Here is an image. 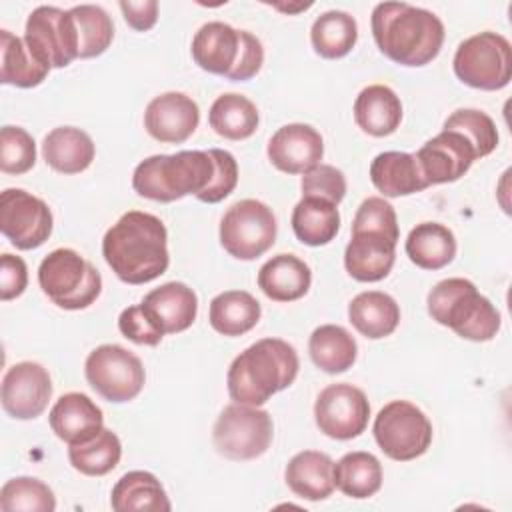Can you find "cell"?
I'll use <instances>...</instances> for the list:
<instances>
[{"instance_id": "obj_1", "label": "cell", "mask_w": 512, "mask_h": 512, "mask_svg": "<svg viewBox=\"0 0 512 512\" xmlns=\"http://www.w3.org/2000/svg\"><path fill=\"white\" fill-rule=\"evenodd\" d=\"M102 256L126 284L156 280L168 270V232L164 222L140 210L122 214L102 238Z\"/></svg>"}, {"instance_id": "obj_2", "label": "cell", "mask_w": 512, "mask_h": 512, "mask_svg": "<svg viewBox=\"0 0 512 512\" xmlns=\"http://www.w3.org/2000/svg\"><path fill=\"white\" fill-rule=\"evenodd\" d=\"M372 36L380 52L402 66L430 64L444 44L442 20L408 2H380L370 18Z\"/></svg>"}, {"instance_id": "obj_3", "label": "cell", "mask_w": 512, "mask_h": 512, "mask_svg": "<svg viewBox=\"0 0 512 512\" xmlns=\"http://www.w3.org/2000/svg\"><path fill=\"white\" fill-rule=\"evenodd\" d=\"M298 368V354L286 340H256L232 360L226 374L228 394L238 404L262 406L296 380Z\"/></svg>"}, {"instance_id": "obj_4", "label": "cell", "mask_w": 512, "mask_h": 512, "mask_svg": "<svg viewBox=\"0 0 512 512\" xmlns=\"http://www.w3.org/2000/svg\"><path fill=\"white\" fill-rule=\"evenodd\" d=\"M214 174L216 164L210 150L154 154L134 168L132 188L142 198L174 202L188 194H202L212 184Z\"/></svg>"}, {"instance_id": "obj_5", "label": "cell", "mask_w": 512, "mask_h": 512, "mask_svg": "<svg viewBox=\"0 0 512 512\" xmlns=\"http://www.w3.org/2000/svg\"><path fill=\"white\" fill-rule=\"evenodd\" d=\"M434 322L454 330L460 338L488 342L500 330V312L466 278L440 280L426 298Z\"/></svg>"}, {"instance_id": "obj_6", "label": "cell", "mask_w": 512, "mask_h": 512, "mask_svg": "<svg viewBox=\"0 0 512 512\" xmlns=\"http://www.w3.org/2000/svg\"><path fill=\"white\" fill-rule=\"evenodd\" d=\"M194 62L234 82L254 78L264 64L262 42L248 30H236L226 22H206L192 38Z\"/></svg>"}, {"instance_id": "obj_7", "label": "cell", "mask_w": 512, "mask_h": 512, "mask_svg": "<svg viewBox=\"0 0 512 512\" xmlns=\"http://www.w3.org/2000/svg\"><path fill=\"white\" fill-rule=\"evenodd\" d=\"M38 284L64 310L88 308L102 292L100 272L72 248H56L44 256L38 266Z\"/></svg>"}, {"instance_id": "obj_8", "label": "cell", "mask_w": 512, "mask_h": 512, "mask_svg": "<svg viewBox=\"0 0 512 512\" xmlns=\"http://www.w3.org/2000/svg\"><path fill=\"white\" fill-rule=\"evenodd\" d=\"M460 82L478 90H502L512 78V48L498 32H478L462 40L452 60Z\"/></svg>"}, {"instance_id": "obj_9", "label": "cell", "mask_w": 512, "mask_h": 512, "mask_svg": "<svg viewBox=\"0 0 512 512\" xmlns=\"http://www.w3.org/2000/svg\"><path fill=\"white\" fill-rule=\"evenodd\" d=\"M274 424L266 410L248 404H228L216 418L212 442L218 454L244 462L260 458L272 444Z\"/></svg>"}, {"instance_id": "obj_10", "label": "cell", "mask_w": 512, "mask_h": 512, "mask_svg": "<svg viewBox=\"0 0 512 512\" xmlns=\"http://www.w3.org/2000/svg\"><path fill=\"white\" fill-rule=\"evenodd\" d=\"M276 216L260 200L246 198L234 202L220 220V244L238 260H256L276 242Z\"/></svg>"}, {"instance_id": "obj_11", "label": "cell", "mask_w": 512, "mask_h": 512, "mask_svg": "<svg viewBox=\"0 0 512 512\" xmlns=\"http://www.w3.org/2000/svg\"><path fill=\"white\" fill-rule=\"evenodd\" d=\"M372 432L380 450L398 462L422 456L432 442V422L408 400H392L380 408Z\"/></svg>"}, {"instance_id": "obj_12", "label": "cell", "mask_w": 512, "mask_h": 512, "mask_svg": "<svg viewBox=\"0 0 512 512\" xmlns=\"http://www.w3.org/2000/svg\"><path fill=\"white\" fill-rule=\"evenodd\" d=\"M84 374L88 384L108 402L134 400L146 380L144 366L136 354L118 344H102L94 348L86 362Z\"/></svg>"}, {"instance_id": "obj_13", "label": "cell", "mask_w": 512, "mask_h": 512, "mask_svg": "<svg viewBox=\"0 0 512 512\" xmlns=\"http://www.w3.org/2000/svg\"><path fill=\"white\" fill-rule=\"evenodd\" d=\"M28 50L48 68H64L78 58V30L70 10L38 6L24 28Z\"/></svg>"}, {"instance_id": "obj_14", "label": "cell", "mask_w": 512, "mask_h": 512, "mask_svg": "<svg viewBox=\"0 0 512 512\" xmlns=\"http://www.w3.org/2000/svg\"><path fill=\"white\" fill-rule=\"evenodd\" d=\"M54 218L48 204L22 190L6 188L0 194V230L18 250H34L52 234Z\"/></svg>"}, {"instance_id": "obj_15", "label": "cell", "mask_w": 512, "mask_h": 512, "mask_svg": "<svg viewBox=\"0 0 512 512\" xmlns=\"http://www.w3.org/2000/svg\"><path fill=\"white\" fill-rule=\"evenodd\" d=\"M370 418L366 394L348 384L338 382L326 386L314 402V420L322 434L334 440H352L360 436Z\"/></svg>"}, {"instance_id": "obj_16", "label": "cell", "mask_w": 512, "mask_h": 512, "mask_svg": "<svg viewBox=\"0 0 512 512\" xmlns=\"http://www.w3.org/2000/svg\"><path fill=\"white\" fill-rule=\"evenodd\" d=\"M52 398V380L48 370L38 362H18L2 378L0 400L8 416L16 420L38 418Z\"/></svg>"}, {"instance_id": "obj_17", "label": "cell", "mask_w": 512, "mask_h": 512, "mask_svg": "<svg viewBox=\"0 0 512 512\" xmlns=\"http://www.w3.org/2000/svg\"><path fill=\"white\" fill-rule=\"evenodd\" d=\"M414 156L428 186L456 182L478 160L472 144L454 130H442L424 142Z\"/></svg>"}, {"instance_id": "obj_18", "label": "cell", "mask_w": 512, "mask_h": 512, "mask_svg": "<svg viewBox=\"0 0 512 512\" xmlns=\"http://www.w3.org/2000/svg\"><path fill=\"white\" fill-rule=\"evenodd\" d=\"M200 108L184 92H164L152 98L144 110L146 132L164 144H182L198 128Z\"/></svg>"}, {"instance_id": "obj_19", "label": "cell", "mask_w": 512, "mask_h": 512, "mask_svg": "<svg viewBox=\"0 0 512 512\" xmlns=\"http://www.w3.org/2000/svg\"><path fill=\"white\" fill-rule=\"evenodd\" d=\"M266 154L274 168L286 174H304L324 156V140L316 128L292 122L278 128L268 140Z\"/></svg>"}, {"instance_id": "obj_20", "label": "cell", "mask_w": 512, "mask_h": 512, "mask_svg": "<svg viewBox=\"0 0 512 512\" xmlns=\"http://www.w3.org/2000/svg\"><path fill=\"white\" fill-rule=\"evenodd\" d=\"M398 240L372 230H352L344 250L346 272L358 282H378L386 278L396 260Z\"/></svg>"}, {"instance_id": "obj_21", "label": "cell", "mask_w": 512, "mask_h": 512, "mask_svg": "<svg viewBox=\"0 0 512 512\" xmlns=\"http://www.w3.org/2000/svg\"><path fill=\"white\" fill-rule=\"evenodd\" d=\"M48 422L52 432L70 446L96 436L104 428V414L90 396L68 392L56 400Z\"/></svg>"}, {"instance_id": "obj_22", "label": "cell", "mask_w": 512, "mask_h": 512, "mask_svg": "<svg viewBox=\"0 0 512 512\" xmlns=\"http://www.w3.org/2000/svg\"><path fill=\"white\" fill-rule=\"evenodd\" d=\"M258 288L274 302H294L312 284L310 266L294 254H276L258 270Z\"/></svg>"}, {"instance_id": "obj_23", "label": "cell", "mask_w": 512, "mask_h": 512, "mask_svg": "<svg viewBox=\"0 0 512 512\" xmlns=\"http://www.w3.org/2000/svg\"><path fill=\"white\" fill-rule=\"evenodd\" d=\"M354 120L362 132L374 138L390 136L402 122V102L390 86L370 84L356 96Z\"/></svg>"}, {"instance_id": "obj_24", "label": "cell", "mask_w": 512, "mask_h": 512, "mask_svg": "<svg viewBox=\"0 0 512 512\" xmlns=\"http://www.w3.org/2000/svg\"><path fill=\"white\" fill-rule=\"evenodd\" d=\"M288 488L304 500H324L334 490V462L318 450H302L290 458L284 470Z\"/></svg>"}, {"instance_id": "obj_25", "label": "cell", "mask_w": 512, "mask_h": 512, "mask_svg": "<svg viewBox=\"0 0 512 512\" xmlns=\"http://www.w3.org/2000/svg\"><path fill=\"white\" fill-rule=\"evenodd\" d=\"M142 304L156 316L166 334L188 330L198 314V296L184 282H166L150 290Z\"/></svg>"}, {"instance_id": "obj_26", "label": "cell", "mask_w": 512, "mask_h": 512, "mask_svg": "<svg viewBox=\"0 0 512 512\" xmlns=\"http://www.w3.org/2000/svg\"><path fill=\"white\" fill-rule=\"evenodd\" d=\"M370 180L388 198L410 196L428 188L416 156L408 152H382L370 164Z\"/></svg>"}, {"instance_id": "obj_27", "label": "cell", "mask_w": 512, "mask_h": 512, "mask_svg": "<svg viewBox=\"0 0 512 512\" xmlns=\"http://www.w3.org/2000/svg\"><path fill=\"white\" fill-rule=\"evenodd\" d=\"M96 148L92 138L74 126H58L42 140L46 164L60 174H80L94 160Z\"/></svg>"}, {"instance_id": "obj_28", "label": "cell", "mask_w": 512, "mask_h": 512, "mask_svg": "<svg viewBox=\"0 0 512 512\" xmlns=\"http://www.w3.org/2000/svg\"><path fill=\"white\" fill-rule=\"evenodd\" d=\"M348 320L364 338L380 340L398 328L400 306L386 292L366 290L350 300Z\"/></svg>"}, {"instance_id": "obj_29", "label": "cell", "mask_w": 512, "mask_h": 512, "mask_svg": "<svg viewBox=\"0 0 512 512\" xmlns=\"http://www.w3.org/2000/svg\"><path fill=\"white\" fill-rule=\"evenodd\" d=\"M454 232L440 222L416 224L404 244L406 256L422 270H440L456 256Z\"/></svg>"}, {"instance_id": "obj_30", "label": "cell", "mask_w": 512, "mask_h": 512, "mask_svg": "<svg viewBox=\"0 0 512 512\" xmlns=\"http://www.w3.org/2000/svg\"><path fill=\"white\" fill-rule=\"evenodd\" d=\"M112 510L116 512H168L172 508L160 480L146 470L126 472L112 488L110 494Z\"/></svg>"}, {"instance_id": "obj_31", "label": "cell", "mask_w": 512, "mask_h": 512, "mask_svg": "<svg viewBox=\"0 0 512 512\" xmlns=\"http://www.w3.org/2000/svg\"><path fill=\"white\" fill-rule=\"evenodd\" d=\"M262 316L260 302L246 290H226L212 298L208 320L222 336H242L250 332Z\"/></svg>"}, {"instance_id": "obj_32", "label": "cell", "mask_w": 512, "mask_h": 512, "mask_svg": "<svg viewBox=\"0 0 512 512\" xmlns=\"http://www.w3.org/2000/svg\"><path fill=\"white\" fill-rule=\"evenodd\" d=\"M50 68L44 66L26 46L24 38L10 30H0V82L34 88L44 82Z\"/></svg>"}, {"instance_id": "obj_33", "label": "cell", "mask_w": 512, "mask_h": 512, "mask_svg": "<svg viewBox=\"0 0 512 512\" xmlns=\"http://www.w3.org/2000/svg\"><path fill=\"white\" fill-rule=\"evenodd\" d=\"M260 116L256 104L244 94L226 92L218 96L208 112L210 128L226 140H246L258 128Z\"/></svg>"}, {"instance_id": "obj_34", "label": "cell", "mask_w": 512, "mask_h": 512, "mask_svg": "<svg viewBox=\"0 0 512 512\" xmlns=\"http://www.w3.org/2000/svg\"><path fill=\"white\" fill-rule=\"evenodd\" d=\"M292 230L306 246H324L332 242L340 230V214L336 204L322 198H304L292 210Z\"/></svg>"}, {"instance_id": "obj_35", "label": "cell", "mask_w": 512, "mask_h": 512, "mask_svg": "<svg viewBox=\"0 0 512 512\" xmlns=\"http://www.w3.org/2000/svg\"><path fill=\"white\" fill-rule=\"evenodd\" d=\"M308 352L320 370L328 374H340L352 368L356 362L358 346L346 328L338 324H322L310 334Z\"/></svg>"}, {"instance_id": "obj_36", "label": "cell", "mask_w": 512, "mask_h": 512, "mask_svg": "<svg viewBox=\"0 0 512 512\" xmlns=\"http://www.w3.org/2000/svg\"><path fill=\"white\" fill-rule=\"evenodd\" d=\"M382 486V464L370 452H348L334 464V488L348 498L364 500Z\"/></svg>"}, {"instance_id": "obj_37", "label": "cell", "mask_w": 512, "mask_h": 512, "mask_svg": "<svg viewBox=\"0 0 512 512\" xmlns=\"http://www.w3.org/2000/svg\"><path fill=\"white\" fill-rule=\"evenodd\" d=\"M358 40V24L344 10H328L320 14L310 28V42L318 56L336 60L346 56Z\"/></svg>"}, {"instance_id": "obj_38", "label": "cell", "mask_w": 512, "mask_h": 512, "mask_svg": "<svg viewBox=\"0 0 512 512\" xmlns=\"http://www.w3.org/2000/svg\"><path fill=\"white\" fill-rule=\"evenodd\" d=\"M120 456V438L108 428H102L96 436L84 442L68 446V460L72 468L84 476H104L112 472L118 466Z\"/></svg>"}, {"instance_id": "obj_39", "label": "cell", "mask_w": 512, "mask_h": 512, "mask_svg": "<svg viewBox=\"0 0 512 512\" xmlns=\"http://www.w3.org/2000/svg\"><path fill=\"white\" fill-rule=\"evenodd\" d=\"M70 14L78 30V58H96L108 50L114 38V22L108 12L96 4L72 6Z\"/></svg>"}, {"instance_id": "obj_40", "label": "cell", "mask_w": 512, "mask_h": 512, "mask_svg": "<svg viewBox=\"0 0 512 512\" xmlns=\"http://www.w3.org/2000/svg\"><path fill=\"white\" fill-rule=\"evenodd\" d=\"M2 512H54L56 496L48 484L32 476L10 478L0 488Z\"/></svg>"}, {"instance_id": "obj_41", "label": "cell", "mask_w": 512, "mask_h": 512, "mask_svg": "<svg viewBox=\"0 0 512 512\" xmlns=\"http://www.w3.org/2000/svg\"><path fill=\"white\" fill-rule=\"evenodd\" d=\"M444 130L460 132L472 144L476 158L492 154L498 146V128L494 120L476 108H460L452 112L444 122Z\"/></svg>"}, {"instance_id": "obj_42", "label": "cell", "mask_w": 512, "mask_h": 512, "mask_svg": "<svg viewBox=\"0 0 512 512\" xmlns=\"http://www.w3.org/2000/svg\"><path fill=\"white\" fill-rule=\"evenodd\" d=\"M36 164V142L20 126L0 130V170L4 174H26Z\"/></svg>"}, {"instance_id": "obj_43", "label": "cell", "mask_w": 512, "mask_h": 512, "mask_svg": "<svg viewBox=\"0 0 512 512\" xmlns=\"http://www.w3.org/2000/svg\"><path fill=\"white\" fill-rule=\"evenodd\" d=\"M118 330L124 338L140 346H158L166 336L156 316L142 302L128 306L120 312Z\"/></svg>"}, {"instance_id": "obj_44", "label": "cell", "mask_w": 512, "mask_h": 512, "mask_svg": "<svg viewBox=\"0 0 512 512\" xmlns=\"http://www.w3.org/2000/svg\"><path fill=\"white\" fill-rule=\"evenodd\" d=\"M300 188L304 198H322L338 206L346 196V178L344 172L336 166L320 162L318 166L304 172Z\"/></svg>"}, {"instance_id": "obj_45", "label": "cell", "mask_w": 512, "mask_h": 512, "mask_svg": "<svg viewBox=\"0 0 512 512\" xmlns=\"http://www.w3.org/2000/svg\"><path fill=\"white\" fill-rule=\"evenodd\" d=\"M352 230H372V232H382L394 240L400 238L396 210L390 202H386L380 196H370L362 200V204L354 214Z\"/></svg>"}, {"instance_id": "obj_46", "label": "cell", "mask_w": 512, "mask_h": 512, "mask_svg": "<svg viewBox=\"0 0 512 512\" xmlns=\"http://www.w3.org/2000/svg\"><path fill=\"white\" fill-rule=\"evenodd\" d=\"M210 154L216 164V174L212 184L196 198L206 204H216L234 192L238 184V162L228 150L222 148H210Z\"/></svg>"}, {"instance_id": "obj_47", "label": "cell", "mask_w": 512, "mask_h": 512, "mask_svg": "<svg viewBox=\"0 0 512 512\" xmlns=\"http://www.w3.org/2000/svg\"><path fill=\"white\" fill-rule=\"evenodd\" d=\"M28 286V268L20 256L4 252L0 256V300L18 298Z\"/></svg>"}, {"instance_id": "obj_48", "label": "cell", "mask_w": 512, "mask_h": 512, "mask_svg": "<svg viewBox=\"0 0 512 512\" xmlns=\"http://www.w3.org/2000/svg\"><path fill=\"white\" fill-rule=\"evenodd\" d=\"M122 16L126 24L138 32L150 30L158 20V2L144 0V2H120Z\"/></svg>"}, {"instance_id": "obj_49", "label": "cell", "mask_w": 512, "mask_h": 512, "mask_svg": "<svg viewBox=\"0 0 512 512\" xmlns=\"http://www.w3.org/2000/svg\"><path fill=\"white\" fill-rule=\"evenodd\" d=\"M312 4L308 2V4H298V6H282V4H274V8H278V10H284V12H298V10H306V8H310Z\"/></svg>"}]
</instances>
